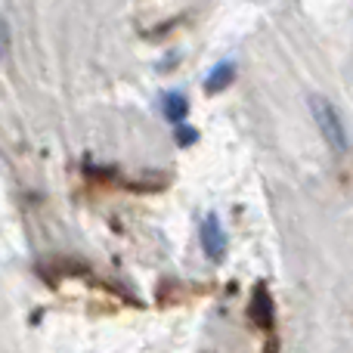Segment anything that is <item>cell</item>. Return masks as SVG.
Returning a JSON list of instances; mask_svg holds the SVG:
<instances>
[{"mask_svg": "<svg viewBox=\"0 0 353 353\" xmlns=\"http://www.w3.org/2000/svg\"><path fill=\"white\" fill-rule=\"evenodd\" d=\"M201 251H205L208 261H223L226 257V232H223V223H220L217 214H208L201 220Z\"/></svg>", "mask_w": 353, "mask_h": 353, "instance_id": "cell-2", "label": "cell"}, {"mask_svg": "<svg viewBox=\"0 0 353 353\" xmlns=\"http://www.w3.org/2000/svg\"><path fill=\"white\" fill-rule=\"evenodd\" d=\"M310 112H313V118H316L319 130H323L325 143H329L335 152H347V130H344V121L335 105L325 97H310Z\"/></svg>", "mask_w": 353, "mask_h": 353, "instance_id": "cell-1", "label": "cell"}, {"mask_svg": "<svg viewBox=\"0 0 353 353\" xmlns=\"http://www.w3.org/2000/svg\"><path fill=\"white\" fill-rule=\"evenodd\" d=\"M161 109H165V118L168 121H174V124H180L183 118L189 115V99L183 97V93H165V99H161Z\"/></svg>", "mask_w": 353, "mask_h": 353, "instance_id": "cell-5", "label": "cell"}, {"mask_svg": "<svg viewBox=\"0 0 353 353\" xmlns=\"http://www.w3.org/2000/svg\"><path fill=\"white\" fill-rule=\"evenodd\" d=\"M232 81H236V65H232V62H220V65H214V72L205 78V90L220 93V90H226Z\"/></svg>", "mask_w": 353, "mask_h": 353, "instance_id": "cell-4", "label": "cell"}, {"mask_svg": "<svg viewBox=\"0 0 353 353\" xmlns=\"http://www.w3.org/2000/svg\"><path fill=\"white\" fill-rule=\"evenodd\" d=\"M174 137H176V146H183V149H186V146H192V143L195 140H199V130H195V128H186V124H176V130H174Z\"/></svg>", "mask_w": 353, "mask_h": 353, "instance_id": "cell-6", "label": "cell"}, {"mask_svg": "<svg viewBox=\"0 0 353 353\" xmlns=\"http://www.w3.org/2000/svg\"><path fill=\"white\" fill-rule=\"evenodd\" d=\"M273 298H270V292H267V285H257L254 288V294H251V304H248V316H251V323L257 325V329H263V332H270L273 329Z\"/></svg>", "mask_w": 353, "mask_h": 353, "instance_id": "cell-3", "label": "cell"}, {"mask_svg": "<svg viewBox=\"0 0 353 353\" xmlns=\"http://www.w3.org/2000/svg\"><path fill=\"white\" fill-rule=\"evenodd\" d=\"M6 50H10V28H6V22L0 19V59L6 56Z\"/></svg>", "mask_w": 353, "mask_h": 353, "instance_id": "cell-7", "label": "cell"}]
</instances>
